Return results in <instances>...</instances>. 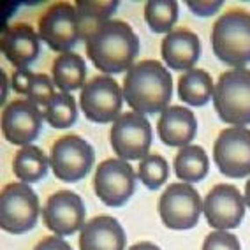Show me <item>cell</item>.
<instances>
[{
  "label": "cell",
  "mask_w": 250,
  "mask_h": 250,
  "mask_svg": "<svg viewBox=\"0 0 250 250\" xmlns=\"http://www.w3.org/2000/svg\"><path fill=\"white\" fill-rule=\"evenodd\" d=\"M203 203L190 183H171L159 199V215L167 229L187 231L199 222Z\"/></svg>",
  "instance_id": "52a82bcc"
},
{
  "label": "cell",
  "mask_w": 250,
  "mask_h": 250,
  "mask_svg": "<svg viewBox=\"0 0 250 250\" xmlns=\"http://www.w3.org/2000/svg\"><path fill=\"white\" fill-rule=\"evenodd\" d=\"M74 5H76V11H78L81 41H85V42L95 30H99L104 23L109 21V18L118 9V2L116 0H107V2H99V0L88 2V0H81V2H76Z\"/></svg>",
  "instance_id": "cb8c5ba5"
},
{
  "label": "cell",
  "mask_w": 250,
  "mask_h": 250,
  "mask_svg": "<svg viewBox=\"0 0 250 250\" xmlns=\"http://www.w3.org/2000/svg\"><path fill=\"white\" fill-rule=\"evenodd\" d=\"M55 95H57L55 94V83L51 81V78L48 74H36L34 81H32L30 92L27 95L28 101L46 109V106L51 103V99Z\"/></svg>",
  "instance_id": "83f0119b"
},
{
  "label": "cell",
  "mask_w": 250,
  "mask_h": 250,
  "mask_svg": "<svg viewBox=\"0 0 250 250\" xmlns=\"http://www.w3.org/2000/svg\"><path fill=\"white\" fill-rule=\"evenodd\" d=\"M157 132L166 146H188L197 132L196 115L188 107L167 106L161 113V118L157 124Z\"/></svg>",
  "instance_id": "e0dca14e"
},
{
  "label": "cell",
  "mask_w": 250,
  "mask_h": 250,
  "mask_svg": "<svg viewBox=\"0 0 250 250\" xmlns=\"http://www.w3.org/2000/svg\"><path fill=\"white\" fill-rule=\"evenodd\" d=\"M41 213L39 197L27 183H7L0 192V228L9 234H23L36 228Z\"/></svg>",
  "instance_id": "5b68a950"
},
{
  "label": "cell",
  "mask_w": 250,
  "mask_h": 250,
  "mask_svg": "<svg viewBox=\"0 0 250 250\" xmlns=\"http://www.w3.org/2000/svg\"><path fill=\"white\" fill-rule=\"evenodd\" d=\"M211 49L215 57L232 69L250 63V13L231 9L224 13L211 28Z\"/></svg>",
  "instance_id": "3957f363"
},
{
  "label": "cell",
  "mask_w": 250,
  "mask_h": 250,
  "mask_svg": "<svg viewBox=\"0 0 250 250\" xmlns=\"http://www.w3.org/2000/svg\"><path fill=\"white\" fill-rule=\"evenodd\" d=\"M213 161L228 178H247L250 174V130L229 127L220 130L213 145Z\"/></svg>",
  "instance_id": "7c38bea8"
},
{
  "label": "cell",
  "mask_w": 250,
  "mask_h": 250,
  "mask_svg": "<svg viewBox=\"0 0 250 250\" xmlns=\"http://www.w3.org/2000/svg\"><path fill=\"white\" fill-rule=\"evenodd\" d=\"M113 152L122 161H143L152 146V125L145 115L129 111L122 113L111 127Z\"/></svg>",
  "instance_id": "ba28073f"
},
{
  "label": "cell",
  "mask_w": 250,
  "mask_h": 250,
  "mask_svg": "<svg viewBox=\"0 0 250 250\" xmlns=\"http://www.w3.org/2000/svg\"><path fill=\"white\" fill-rule=\"evenodd\" d=\"M203 250H241L240 240L229 231H211L205 238Z\"/></svg>",
  "instance_id": "f1b7e54d"
},
{
  "label": "cell",
  "mask_w": 250,
  "mask_h": 250,
  "mask_svg": "<svg viewBox=\"0 0 250 250\" xmlns=\"http://www.w3.org/2000/svg\"><path fill=\"white\" fill-rule=\"evenodd\" d=\"M188 9L197 16H211L224 5L222 0H213V2H197V0H187Z\"/></svg>",
  "instance_id": "4dcf8cb0"
},
{
  "label": "cell",
  "mask_w": 250,
  "mask_h": 250,
  "mask_svg": "<svg viewBox=\"0 0 250 250\" xmlns=\"http://www.w3.org/2000/svg\"><path fill=\"white\" fill-rule=\"evenodd\" d=\"M49 159L39 146L27 145L16 152L13 159V173L21 183H36L48 173Z\"/></svg>",
  "instance_id": "603a6c76"
},
{
  "label": "cell",
  "mask_w": 250,
  "mask_h": 250,
  "mask_svg": "<svg viewBox=\"0 0 250 250\" xmlns=\"http://www.w3.org/2000/svg\"><path fill=\"white\" fill-rule=\"evenodd\" d=\"M34 250H72L71 245L62 236H48L34 247Z\"/></svg>",
  "instance_id": "1f68e13d"
},
{
  "label": "cell",
  "mask_w": 250,
  "mask_h": 250,
  "mask_svg": "<svg viewBox=\"0 0 250 250\" xmlns=\"http://www.w3.org/2000/svg\"><path fill=\"white\" fill-rule=\"evenodd\" d=\"M34 76L28 69H21V71H14L13 76H11V88L16 92V94H25L28 95L32 86V81H34Z\"/></svg>",
  "instance_id": "f546056e"
},
{
  "label": "cell",
  "mask_w": 250,
  "mask_h": 250,
  "mask_svg": "<svg viewBox=\"0 0 250 250\" xmlns=\"http://www.w3.org/2000/svg\"><path fill=\"white\" fill-rule=\"evenodd\" d=\"M51 76H53L55 86L62 90L63 94L80 90L85 86L86 78V65L85 60L74 51L58 55L55 58L53 67H51Z\"/></svg>",
  "instance_id": "ffe728a7"
},
{
  "label": "cell",
  "mask_w": 250,
  "mask_h": 250,
  "mask_svg": "<svg viewBox=\"0 0 250 250\" xmlns=\"http://www.w3.org/2000/svg\"><path fill=\"white\" fill-rule=\"evenodd\" d=\"M243 199H245V205L249 206V210H250V178H249V182L245 183V196H243Z\"/></svg>",
  "instance_id": "e575fe53"
},
{
  "label": "cell",
  "mask_w": 250,
  "mask_h": 250,
  "mask_svg": "<svg viewBox=\"0 0 250 250\" xmlns=\"http://www.w3.org/2000/svg\"><path fill=\"white\" fill-rule=\"evenodd\" d=\"M44 111L28 99H16L2 111V132L11 145L27 146L39 136Z\"/></svg>",
  "instance_id": "9a60e30c"
},
{
  "label": "cell",
  "mask_w": 250,
  "mask_h": 250,
  "mask_svg": "<svg viewBox=\"0 0 250 250\" xmlns=\"http://www.w3.org/2000/svg\"><path fill=\"white\" fill-rule=\"evenodd\" d=\"M39 34L28 23H16L7 27L0 39V48L4 57L13 63L16 71L28 69L41 53Z\"/></svg>",
  "instance_id": "2e32d148"
},
{
  "label": "cell",
  "mask_w": 250,
  "mask_h": 250,
  "mask_svg": "<svg viewBox=\"0 0 250 250\" xmlns=\"http://www.w3.org/2000/svg\"><path fill=\"white\" fill-rule=\"evenodd\" d=\"M44 120L53 129H69L78 120L76 99L71 94H57L44 109Z\"/></svg>",
  "instance_id": "484cf974"
},
{
  "label": "cell",
  "mask_w": 250,
  "mask_h": 250,
  "mask_svg": "<svg viewBox=\"0 0 250 250\" xmlns=\"http://www.w3.org/2000/svg\"><path fill=\"white\" fill-rule=\"evenodd\" d=\"M167 176H169V166H167L164 157L159 155V153H152V155L145 157L143 161L139 162L138 178L150 190L161 188L167 180Z\"/></svg>",
  "instance_id": "4316f807"
},
{
  "label": "cell",
  "mask_w": 250,
  "mask_h": 250,
  "mask_svg": "<svg viewBox=\"0 0 250 250\" xmlns=\"http://www.w3.org/2000/svg\"><path fill=\"white\" fill-rule=\"evenodd\" d=\"M210 171V161L205 148L199 145H188L178 150L174 157V173L183 183H197Z\"/></svg>",
  "instance_id": "44dd1931"
},
{
  "label": "cell",
  "mask_w": 250,
  "mask_h": 250,
  "mask_svg": "<svg viewBox=\"0 0 250 250\" xmlns=\"http://www.w3.org/2000/svg\"><path fill=\"white\" fill-rule=\"evenodd\" d=\"M213 81L205 69H192L178 78V97L192 107L205 106L213 97Z\"/></svg>",
  "instance_id": "7402d4cb"
},
{
  "label": "cell",
  "mask_w": 250,
  "mask_h": 250,
  "mask_svg": "<svg viewBox=\"0 0 250 250\" xmlns=\"http://www.w3.org/2000/svg\"><path fill=\"white\" fill-rule=\"evenodd\" d=\"M245 199L234 185L219 183L206 194L203 203L206 222L215 231L236 229L245 217Z\"/></svg>",
  "instance_id": "4fadbf2b"
},
{
  "label": "cell",
  "mask_w": 250,
  "mask_h": 250,
  "mask_svg": "<svg viewBox=\"0 0 250 250\" xmlns=\"http://www.w3.org/2000/svg\"><path fill=\"white\" fill-rule=\"evenodd\" d=\"M39 37L53 51L69 53L81 41L76 5L69 2H55L39 20Z\"/></svg>",
  "instance_id": "9c48e42d"
},
{
  "label": "cell",
  "mask_w": 250,
  "mask_h": 250,
  "mask_svg": "<svg viewBox=\"0 0 250 250\" xmlns=\"http://www.w3.org/2000/svg\"><path fill=\"white\" fill-rule=\"evenodd\" d=\"M213 107L224 124L250 125V69H231L220 74L213 90Z\"/></svg>",
  "instance_id": "277c9868"
},
{
  "label": "cell",
  "mask_w": 250,
  "mask_h": 250,
  "mask_svg": "<svg viewBox=\"0 0 250 250\" xmlns=\"http://www.w3.org/2000/svg\"><path fill=\"white\" fill-rule=\"evenodd\" d=\"M145 21L155 34H171L178 21V4L174 0H150L145 4Z\"/></svg>",
  "instance_id": "d4e9b609"
},
{
  "label": "cell",
  "mask_w": 250,
  "mask_h": 250,
  "mask_svg": "<svg viewBox=\"0 0 250 250\" xmlns=\"http://www.w3.org/2000/svg\"><path fill=\"white\" fill-rule=\"evenodd\" d=\"M124 94L111 76H94L81 88L80 107L94 124L115 122L122 113Z\"/></svg>",
  "instance_id": "30bf717a"
},
{
  "label": "cell",
  "mask_w": 250,
  "mask_h": 250,
  "mask_svg": "<svg viewBox=\"0 0 250 250\" xmlns=\"http://www.w3.org/2000/svg\"><path fill=\"white\" fill-rule=\"evenodd\" d=\"M129 250H162V249H159V247H157L155 243H152V241H139V243L130 247Z\"/></svg>",
  "instance_id": "d6a6232c"
},
{
  "label": "cell",
  "mask_w": 250,
  "mask_h": 250,
  "mask_svg": "<svg viewBox=\"0 0 250 250\" xmlns=\"http://www.w3.org/2000/svg\"><path fill=\"white\" fill-rule=\"evenodd\" d=\"M85 203L72 190H58L46 199L42 208L44 226L57 236H71L85 226Z\"/></svg>",
  "instance_id": "5bb4252c"
},
{
  "label": "cell",
  "mask_w": 250,
  "mask_h": 250,
  "mask_svg": "<svg viewBox=\"0 0 250 250\" xmlns=\"http://www.w3.org/2000/svg\"><path fill=\"white\" fill-rule=\"evenodd\" d=\"M139 53V39L129 23L109 20L86 39V57L107 74L129 71Z\"/></svg>",
  "instance_id": "7a4b0ae2"
},
{
  "label": "cell",
  "mask_w": 250,
  "mask_h": 250,
  "mask_svg": "<svg viewBox=\"0 0 250 250\" xmlns=\"http://www.w3.org/2000/svg\"><path fill=\"white\" fill-rule=\"evenodd\" d=\"M125 231L113 217L99 215L80 231V250H125Z\"/></svg>",
  "instance_id": "d6986e66"
},
{
  "label": "cell",
  "mask_w": 250,
  "mask_h": 250,
  "mask_svg": "<svg viewBox=\"0 0 250 250\" xmlns=\"http://www.w3.org/2000/svg\"><path fill=\"white\" fill-rule=\"evenodd\" d=\"M94 190L106 206H124L136 190V173L132 166L122 159L103 161L94 174Z\"/></svg>",
  "instance_id": "8fae6325"
},
{
  "label": "cell",
  "mask_w": 250,
  "mask_h": 250,
  "mask_svg": "<svg viewBox=\"0 0 250 250\" xmlns=\"http://www.w3.org/2000/svg\"><path fill=\"white\" fill-rule=\"evenodd\" d=\"M125 103L134 113L155 115L164 111L173 95V78L157 60H143L127 71L122 86Z\"/></svg>",
  "instance_id": "6da1fadb"
},
{
  "label": "cell",
  "mask_w": 250,
  "mask_h": 250,
  "mask_svg": "<svg viewBox=\"0 0 250 250\" xmlns=\"http://www.w3.org/2000/svg\"><path fill=\"white\" fill-rule=\"evenodd\" d=\"M2 78H4V80H2V101H4L5 103V99H7V76H5V72H2Z\"/></svg>",
  "instance_id": "836d02e7"
},
{
  "label": "cell",
  "mask_w": 250,
  "mask_h": 250,
  "mask_svg": "<svg viewBox=\"0 0 250 250\" xmlns=\"http://www.w3.org/2000/svg\"><path fill=\"white\" fill-rule=\"evenodd\" d=\"M162 60L174 71H192L201 55V41L192 30L178 28L162 39Z\"/></svg>",
  "instance_id": "ac0fdd59"
},
{
  "label": "cell",
  "mask_w": 250,
  "mask_h": 250,
  "mask_svg": "<svg viewBox=\"0 0 250 250\" xmlns=\"http://www.w3.org/2000/svg\"><path fill=\"white\" fill-rule=\"evenodd\" d=\"M94 148L78 134L58 138L49 152V166L60 182L74 183L85 178L94 166Z\"/></svg>",
  "instance_id": "8992f818"
}]
</instances>
